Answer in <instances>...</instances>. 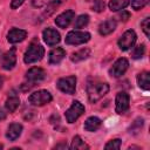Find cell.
<instances>
[{"label": "cell", "instance_id": "6da1fadb", "mask_svg": "<svg viewBox=\"0 0 150 150\" xmlns=\"http://www.w3.org/2000/svg\"><path fill=\"white\" fill-rule=\"evenodd\" d=\"M110 90V87L107 82L98 80H93L87 83V96L90 103H96L103 98Z\"/></svg>", "mask_w": 150, "mask_h": 150}, {"label": "cell", "instance_id": "7a4b0ae2", "mask_svg": "<svg viewBox=\"0 0 150 150\" xmlns=\"http://www.w3.org/2000/svg\"><path fill=\"white\" fill-rule=\"evenodd\" d=\"M43 56H45L43 46L40 45L39 41L33 40L23 54V62L26 64H32V63L41 61L43 59Z\"/></svg>", "mask_w": 150, "mask_h": 150}, {"label": "cell", "instance_id": "3957f363", "mask_svg": "<svg viewBox=\"0 0 150 150\" xmlns=\"http://www.w3.org/2000/svg\"><path fill=\"white\" fill-rule=\"evenodd\" d=\"M90 39H91V34L89 32L74 29V30H70L67 33V35L64 38V42H66V45L79 46V45L87 43L88 41H90Z\"/></svg>", "mask_w": 150, "mask_h": 150}, {"label": "cell", "instance_id": "277c9868", "mask_svg": "<svg viewBox=\"0 0 150 150\" xmlns=\"http://www.w3.org/2000/svg\"><path fill=\"white\" fill-rule=\"evenodd\" d=\"M27 101L33 107H43L53 101V95L47 89H40L32 93Z\"/></svg>", "mask_w": 150, "mask_h": 150}, {"label": "cell", "instance_id": "5b68a950", "mask_svg": "<svg viewBox=\"0 0 150 150\" xmlns=\"http://www.w3.org/2000/svg\"><path fill=\"white\" fill-rule=\"evenodd\" d=\"M84 111H86V108L80 101H77V100L73 101L70 107L64 112V117H66L67 123H69V124L75 123L84 114Z\"/></svg>", "mask_w": 150, "mask_h": 150}, {"label": "cell", "instance_id": "8992f818", "mask_svg": "<svg viewBox=\"0 0 150 150\" xmlns=\"http://www.w3.org/2000/svg\"><path fill=\"white\" fill-rule=\"evenodd\" d=\"M76 82L77 79L75 75H69L64 77H60L56 81V88L67 95H74L76 90Z\"/></svg>", "mask_w": 150, "mask_h": 150}, {"label": "cell", "instance_id": "52a82bcc", "mask_svg": "<svg viewBox=\"0 0 150 150\" xmlns=\"http://www.w3.org/2000/svg\"><path fill=\"white\" fill-rule=\"evenodd\" d=\"M137 41V34L134 29H128L125 30L118 39L117 41V46L122 52H127L129 49H131L135 43Z\"/></svg>", "mask_w": 150, "mask_h": 150}, {"label": "cell", "instance_id": "ba28073f", "mask_svg": "<svg viewBox=\"0 0 150 150\" xmlns=\"http://www.w3.org/2000/svg\"><path fill=\"white\" fill-rule=\"evenodd\" d=\"M25 79L26 84H29V87H34L36 83L46 79V70L41 67H32L26 71Z\"/></svg>", "mask_w": 150, "mask_h": 150}, {"label": "cell", "instance_id": "9c48e42d", "mask_svg": "<svg viewBox=\"0 0 150 150\" xmlns=\"http://www.w3.org/2000/svg\"><path fill=\"white\" fill-rule=\"evenodd\" d=\"M130 108V95L125 91H120L115 97V111L118 115L127 112Z\"/></svg>", "mask_w": 150, "mask_h": 150}, {"label": "cell", "instance_id": "30bf717a", "mask_svg": "<svg viewBox=\"0 0 150 150\" xmlns=\"http://www.w3.org/2000/svg\"><path fill=\"white\" fill-rule=\"evenodd\" d=\"M128 68H129V61H128V59H125V57H120V59H117V60L112 63V66L110 67V69H109V75H110L111 77L118 79V77H121L122 75L125 74V71L128 70Z\"/></svg>", "mask_w": 150, "mask_h": 150}, {"label": "cell", "instance_id": "8fae6325", "mask_svg": "<svg viewBox=\"0 0 150 150\" xmlns=\"http://www.w3.org/2000/svg\"><path fill=\"white\" fill-rule=\"evenodd\" d=\"M16 66V48L12 47L5 52L1 56V68L5 70H12Z\"/></svg>", "mask_w": 150, "mask_h": 150}, {"label": "cell", "instance_id": "7c38bea8", "mask_svg": "<svg viewBox=\"0 0 150 150\" xmlns=\"http://www.w3.org/2000/svg\"><path fill=\"white\" fill-rule=\"evenodd\" d=\"M42 39L45 41V43L49 47H54L57 43H60L61 41V35L60 33L53 28V27H47L42 30Z\"/></svg>", "mask_w": 150, "mask_h": 150}, {"label": "cell", "instance_id": "4fadbf2b", "mask_svg": "<svg viewBox=\"0 0 150 150\" xmlns=\"http://www.w3.org/2000/svg\"><path fill=\"white\" fill-rule=\"evenodd\" d=\"M74 18H75V12H74L73 9H67V11L60 13V14L55 18L54 22H55V25H56L59 28L66 29V28L71 23V21L74 20Z\"/></svg>", "mask_w": 150, "mask_h": 150}, {"label": "cell", "instance_id": "5bb4252c", "mask_svg": "<svg viewBox=\"0 0 150 150\" xmlns=\"http://www.w3.org/2000/svg\"><path fill=\"white\" fill-rule=\"evenodd\" d=\"M27 30L26 29H21V28H16L13 27L8 30L7 33V41L11 45H15V43H20L22 41L26 40L27 38Z\"/></svg>", "mask_w": 150, "mask_h": 150}, {"label": "cell", "instance_id": "9a60e30c", "mask_svg": "<svg viewBox=\"0 0 150 150\" xmlns=\"http://www.w3.org/2000/svg\"><path fill=\"white\" fill-rule=\"evenodd\" d=\"M116 27H117V21L114 18H109L98 25V33L102 36H108L112 32H115Z\"/></svg>", "mask_w": 150, "mask_h": 150}, {"label": "cell", "instance_id": "2e32d148", "mask_svg": "<svg viewBox=\"0 0 150 150\" xmlns=\"http://www.w3.org/2000/svg\"><path fill=\"white\" fill-rule=\"evenodd\" d=\"M66 57V50L62 47L53 48L48 54V63L52 66H56L62 62V60Z\"/></svg>", "mask_w": 150, "mask_h": 150}, {"label": "cell", "instance_id": "e0dca14e", "mask_svg": "<svg viewBox=\"0 0 150 150\" xmlns=\"http://www.w3.org/2000/svg\"><path fill=\"white\" fill-rule=\"evenodd\" d=\"M22 130H23V127L21 123H18V122H13L8 125L7 128V131H6V138L11 142H14L16 141L21 134H22Z\"/></svg>", "mask_w": 150, "mask_h": 150}, {"label": "cell", "instance_id": "ac0fdd59", "mask_svg": "<svg viewBox=\"0 0 150 150\" xmlns=\"http://www.w3.org/2000/svg\"><path fill=\"white\" fill-rule=\"evenodd\" d=\"M102 125V120L97 116H89L83 124V129L88 132H95L97 131Z\"/></svg>", "mask_w": 150, "mask_h": 150}, {"label": "cell", "instance_id": "d6986e66", "mask_svg": "<svg viewBox=\"0 0 150 150\" xmlns=\"http://www.w3.org/2000/svg\"><path fill=\"white\" fill-rule=\"evenodd\" d=\"M90 54H91L90 48L83 47V48H81V49H79V50L71 53V55H70V61L74 62V63H79V62H81V61L87 60V59L90 56Z\"/></svg>", "mask_w": 150, "mask_h": 150}, {"label": "cell", "instance_id": "ffe728a7", "mask_svg": "<svg viewBox=\"0 0 150 150\" xmlns=\"http://www.w3.org/2000/svg\"><path fill=\"white\" fill-rule=\"evenodd\" d=\"M63 1H64V0H50V1L46 5V9H45L43 13L41 14V16H40V21H43L45 19L49 18Z\"/></svg>", "mask_w": 150, "mask_h": 150}, {"label": "cell", "instance_id": "44dd1931", "mask_svg": "<svg viewBox=\"0 0 150 150\" xmlns=\"http://www.w3.org/2000/svg\"><path fill=\"white\" fill-rule=\"evenodd\" d=\"M136 81H137V84L138 87L142 89V90H145L148 91L150 89V73L144 70V71H141L137 77H136Z\"/></svg>", "mask_w": 150, "mask_h": 150}, {"label": "cell", "instance_id": "7402d4cb", "mask_svg": "<svg viewBox=\"0 0 150 150\" xmlns=\"http://www.w3.org/2000/svg\"><path fill=\"white\" fill-rule=\"evenodd\" d=\"M19 105H20V98L16 94H11L5 102V109L9 114H13L19 108Z\"/></svg>", "mask_w": 150, "mask_h": 150}, {"label": "cell", "instance_id": "603a6c76", "mask_svg": "<svg viewBox=\"0 0 150 150\" xmlns=\"http://www.w3.org/2000/svg\"><path fill=\"white\" fill-rule=\"evenodd\" d=\"M130 1L131 0H109L108 7L111 12H120L125 9V7L130 5Z\"/></svg>", "mask_w": 150, "mask_h": 150}, {"label": "cell", "instance_id": "cb8c5ba5", "mask_svg": "<svg viewBox=\"0 0 150 150\" xmlns=\"http://www.w3.org/2000/svg\"><path fill=\"white\" fill-rule=\"evenodd\" d=\"M69 149L71 150H84V149H89V145L82 139V137L80 135H75L73 137V141L69 145Z\"/></svg>", "mask_w": 150, "mask_h": 150}, {"label": "cell", "instance_id": "d4e9b609", "mask_svg": "<svg viewBox=\"0 0 150 150\" xmlns=\"http://www.w3.org/2000/svg\"><path fill=\"white\" fill-rule=\"evenodd\" d=\"M143 125H144V118L143 117H137L131 123V125L128 128V131L131 135H137L141 131V129L143 128Z\"/></svg>", "mask_w": 150, "mask_h": 150}, {"label": "cell", "instance_id": "484cf974", "mask_svg": "<svg viewBox=\"0 0 150 150\" xmlns=\"http://www.w3.org/2000/svg\"><path fill=\"white\" fill-rule=\"evenodd\" d=\"M89 20H90V18H89L88 14H80V15L75 19L74 28H77V29H80V28H84L86 26H88Z\"/></svg>", "mask_w": 150, "mask_h": 150}, {"label": "cell", "instance_id": "4316f807", "mask_svg": "<svg viewBox=\"0 0 150 150\" xmlns=\"http://www.w3.org/2000/svg\"><path fill=\"white\" fill-rule=\"evenodd\" d=\"M145 54V45L144 43H141L136 47H134V50L131 52V57L134 60H138V59H142Z\"/></svg>", "mask_w": 150, "mask_h": 150}, {"label": "cell", "instance_id": "83f0119b", "mask_svg": "<svg viewBox=\"0 0 150 150\" xmlns=\"http://www.w3.org/2000/svg\"><path fill=\"white\" fill-rule=\"evenodd\" d=\"M149 4V0H131L130 5L134 11H141Z\"/></svg>", "mask_w": 150, "mask_h": 150}, {"label": "cell", "instance_id": "f1b7e54d", "mask_svg": "<svg viewBox=\"0 0 150 150\" xmlns=\"http://www.w3.org/2000/svg\"><path fill=\"white\" fill-rule=\"evenodd\" d=\"M141 28H142L143 33L145 34V36L148 39H150V18L149 16L143 19V21L141 22Z\"/></svg>", "mask_w": 150, "mask_h": 150}, {"label": "cell", "instance_id": "f546056e", "mask_svg": "<svg viewBox=\"0 0 150 150\" xmlns=\"http://www.w3.org/2000/svg\"><path fill=\"white\" fill-rule=\"evenodd\" d=\"M121 145H122V141L120 138H114V139H110L105 143L104 145V149H121Z\"/></svg>", "mask_w": 150, "mask_h": 150}, {"label": "cell", "instance_id": "4dcf8cb0", "mask_svg": "<svg viewBox=\"0 0 150 150\" xmlns=\"http://www.w3.org/2000/svg\"><path fill=\"white\" fill-rule=\"evenodd\" d=\"M105 8V4L103 0H94L93 5H91V11L96 12V13H101L103 12Z\"/></svg>", "mask_w": 150, "mask_h": 150}, {"label": "cell", "instance_id": "1f68e13d", "mask_svg": "<svg viewBox=\"0 0 150 150\" xmlns=\"http://www.w3.org/2000/svg\"><path fill=\"white\" fill-rule=\"evenodd\" d=\"M50 0H32V6L35 8H42L45 7Z\"/></svg>", "mask_w": 150, "mask_h": 150}, {"label": "cell", "instance_id": "d6a6232c", "mask_svg": "<svg viewBox=\"0 0 150 150\" xmlns=\"http://www.w3.org/2000/svg\"><path fill=\"white\" fill-rule=\"evenodd\" d=\"M26 0H11V9H13V11H15V9H18L19 7H21L22 5H23V2H25Z\"/></svg>", "mask_w": 150, "mask_h": 150}, {"label": "cell", "instance_id": "836d02e7", "mask_svg": "<svg viewBox=\"0 0 150 150\" xmlns=\"http://www.w3.org/2000/svg\"><path fill=\"white\" fill-rule=\"evenodd\" d=\"M120 18H121L122 21H128L130 19V13L128 11L122 9V13H120Z\"/></svg>", "mask_w": 150, "mask_h": 150}, {"label": "cell", "instance_id": "e575fe53", "mask_svg": "<svg viewBox=\"0 0 150 150\" xmlns=\"http://www.w3.org/2000/svg\"><path fill=\"white\" fill-rule=\"evenodd\" d=\"M67 148H68V145H67V143H66V142L59 143V144H56V145L54 146V149H67Z\"/></svg>", "mask_w": 150, "mask_h": 150}, {"label": "cell", "instance_id": "d590c367", "mask_svg": "<svg viewBox=\"0 0 150 150\" xmlns=\"http://www.w3.org/2000/svg\"><path fill=\"white\" fill-rule=\"evenodd\" d=\"M6 111H7L6 109H0V122L6 118V116H7V112Z\"/></svg>", "mask_w": 150, "mask_h": 150}, {"label": "cell", "instance_id": "8d00e7d4", "mask_svg": "<svg viewBox=\"0 0 150 150\" xmlns=\"http://www.w3.org/2000/svg\"><path fill=\"white\" fill-rule=\"evenodd\" d=\"M4 82H5V79H4V76L0 74V89H1L2 86H4Z\"/></svg>", "mask_w": 150, "mask_h": 150}, {"label": "cell", "instance_id": "74e56055", "mask_svg": "<svg viewBox=\"0 0 150 150\" xmlns=\"http://www.w3.org/2000/svg\"><path fill=\"white\" fill-rule=\"evenodd\" d=\"M2 148H4V145H2V144H0V149H2Z\"/></svg>", "mask_w": 150, "mask_h": 150}]
</instances>
